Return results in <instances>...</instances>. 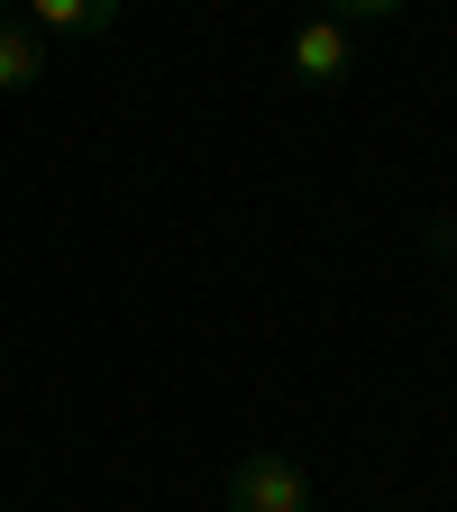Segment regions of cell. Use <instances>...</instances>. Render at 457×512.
Here are the masks:
<instances>
[{
  "label": "cell",
  "mask_w": 457,
  "mask_h": 512,
  "mask_svg": "<svg viewBox=\"0 0 457 512\" xmlns=\"http://www.w3.org/2000/svg\"><path fill=\"white\" fill-rule=\"evenodd\" d=\"M229 512H311V476L284 448H247L229 467Z\"/></svg>",
  "instance_id": "1"
},
{
  "label": "cell",
  "mask_w": 457,
  "mask_h": 512,
  "mask_svg": "<svg viewBox=\"0 0 457 512\" xmlns=\"http://www.w3.org/2000/svg\"><path fill=\"white\" fill-rule=\"evenodd\" d=\"M0 19L37 28L46 46H83V37H110L128 19V0H0Z\"/></svg>",
  "instance_id": "2"
},
{
  "label": "cell",
  "mask_w": 457,
  "mask_h": 512,
  "mask_svg": "<svg viewBox=\"0 0 457 512\" xmlns=\"http://www.w3.org/2000/svg\"><path fill=\"white\" fill-rule=\"evenodd\" d=\"M348 74H357V28H348V19H330V10L302 19V28H293V83L339 92Z\"/></svg>",
  "instance_id": "3"
},
{
  "label": "cell",
  "mask_w": 457,
  "mask_h": 512,
  "mask_svg": "<svg viewBox=\"0 0 457 512\" xmlns=\"http://www.w3.org/2000/svg\"><path fill=\"white\" fill-rule=\"evenodd\" d=\"M46 64H55V46H46L37 28L0 19V92H37V83H46Z\"/></svg>",
  "instance_id": "4"
},
{
  "label": "cell",
  "mask_w": 457,
  "mask_h": 512,
  "mask_svg": "<svg viewBox=\"0 0 457 512\" xmlns=\"http://www.w3.org/2000/svg\"><path fill=\"white\" fill-rule=\"evenodd\" d=\"M330 19H348V28H366V19H403V0H330Z\"/></svg>",
  "instance_id": "5"
},
{
  "label": "cell",
  "mask_w": 457,
  "mask_h": 512,
  "mask_svg": "<svg viewBox=\"0 0 457 512\" xmlns=\"http://www.w3.org/2000/svg\"><path fill=\"white\" fill-rule=\"evenodd\" d=\"M421 247L439 256V266H448V275H457V220H430V229H421Z\"/></svg>",
  "instance_id": "6"
},
{
  "label": "cell",
  "mask_w": 457,
  "mask_h": 512,
  "mask_svg": "<svg viewBox=\"0 0 457 512\" xmlns=\"http://www.w3.org/2000/svg\"><path fill=\"white\" fill-rule=\"evenodd\" d=\"M448 302H457V275H448Z\"/></svg>",
  "instance_id": "7"
}]
</instances>
